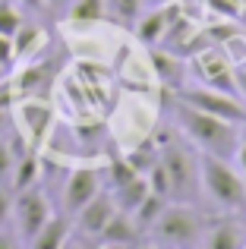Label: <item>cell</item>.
Segmentation results:
<instances>
[{"label": "cell", "mask_w": 246, "mask_h": 249, "mask_svg": "<svg viewBox=\"0 0 246 249\" xmlns=\"http://www.w3.org/2000/svg\"><path fill=\"white\" fill-rule=\"evenodd\" d=\"M13 167H16V148H13V142L0 139V180H10Z\"/></svg>", "instance_id": "obj_26"}, {"label": "cell", "mask_w": 246, "mask_h": 249, "mask_svg": "<svg viewBox=\"0 0 246 249\" xmlns=\"http://www.w3.org/2000/svg\"><path fill=\"white\" fill-rule=\"evenodd\" d=\"M158 158H161V142H155V139H145L136 152L126 155V161L139 170V174H148V167H152Z\"/></svg>", "instance_id": "obj_20"}, {"label": "cell", "mask_w": 246, "mask_h": 249, "mask_svg": "<svg viewBox=\"0 0 246 249\" xmlns=\"http://www.w3.org/2000/svg\"><path fill=\"white\" fill-rule=\"evenodd\" d=\"M199 76H202L205 85H211V89L240 95V91H237V79H234V67L228 63V57H224L221 51H205V54L199 57Z\"/></svg>", "instance_id": "obj_9"}, {"label": "cell", "mask_w": 246, "mask_h": 249, "mask_svg": "<svg viewBox=\"0 0 246 249\" xmlns=\"http://www.w3.org/2000/svg\"><path fill=\"white\" fill-rule=\"evenodd\" d=\"M177 98L183 104H190V107H199L205 114H211V117H221V120H230V123H246V101L240 95L202 85V89H180Z\"/></svg>", "instance_id": "obj_5"}, {"label": "cell", "mask_w": 246, "mask_h": 249, "mask_svg": "<svg viewBox=\"0 0 246 249\" xmlns=\"http://www.w3.org/2000/svg\"><path fill=\"white\" fill-rule=\"evenodd\" d=\"M114 212H117V202H114V196H111V193H98L95 199H88L86 205L76 212V231L95 240L101 231H105L107 221L114 218Z\"/></svg>", "instance_id": "obj_7"}, {"label": "cell", "mask_w": 246, "mask_h": 249, "mask_svg": "<svg viewBox=\"0 0 246 249\" xmlns=\"http://www.w3.org/2000/svg\"><path fill=\"white\" fill-rule=\"evenodd\" d=\"M70 240V221L63 214H51L41 224V231L29 240V249H57Z\"/></svg>", "instance_id": "obj_12"}, {"label": "cell", "mask_w": 246, "mask_h": 249, "mask_svg": "<svg viewBox=\"0 0 246 249\" xmlns=\"http://www.w3.org/2000/svg\"><path fill=\"white\" fill-rule=\"evenodd\" d=\"M209 227V218L199 214L190 202H177V205H167L161 212V218L155 221V237L161 243H171V246H193V243H202V233Z\"/></svg>", "instance_id": "obj_3"}, {"label": "cell", "mask_w": 246, "mask_h": 249, "mask_svg": "<svg viewBox=\"0 0 246 249\" xmlns=\"http://www.w3.org/2000/svg\"><path fill=\"white\" fill-rule=\"evenodd\" d=\"M136 177H139V170L129 164L126 158H114V161H111V180H114V189L123 186V183H129V180H136Z\"/></svg>", "instance_id": "obj_25"}, {"label": "cell", "mask_w": 246, "mask_h": 249, "mask_svg": "<svg viewBox=\"0 0 246 249\" xmlns=\"http://www.w3.org/2000/svg\"><path fill=\"white\" fill-rule=\"evenodd\" d=\"M164 208H167V199H164V196H158V193H152V189H148V196H145V199H142V202H139V205H136V208H133L129 214H133L136 227H139L142 233H148V231L155 227V221L161 218V212H164Z\"/></svg>", "instance_id": "obj_16"}, {"label": "cell", "mask_w": 246, "mask_h": 249, "mask_svg": "<svg viewBox=\"0 0 246 249\" xmlns=\"http://www.w3.org/2000/svg\"><path fill=\"white\" fill-rule=\"evenodd\" d=\"M161 164L171 174V186H174V199L190 202L193 193L199 186V152L193 155L183 142L177 139H164L161 142Z\"/></svg>", "instance_id": "obj_4"}, {"label": "cell", "mask_w": 246, "mask_h": 249, "mask_svg": "<svg viewBox=\"0 0 246 249\" xmlns=\"http://www.w3.org/2000/svg\"><path fill=\"white\" fill-rule=\"evenodd\" d=\"M10 183H13V189H16V193L38 183V152H35V148H32V152H22L16 158V167H13Z\"/></svg>", "instance_id": "obj_17"}, {"label": "cell", "mask_w": 246, "mask_h": 249, "mask_svg": "<svg viewBox=\"0 0 246 249\" xmlns=\"http://www.w3.org/2000/svg\"><path fill=\"white\" fill-rule=\"evenodd\" d=\"M148 189L158 196H164V199H171L174 196V186H171V174H167V167L161 164V161H155L152 167H148Z\"/></svg>", "instance_id": "obj_22"}, {"label": "cell", "mask_w": 246, "mask_h": 249, "mask_svg": "<svg viewBox=\"0 0 246 249\" xmlns=\"http://www.w3.org/2000/svg\"><path fill=\"white\" fill-rule=\"evenodd\" d=\"M152 67L167 89H183V60L174 57V51H152Z\"/></svg>", "instance_id": "obj_15"}, {"label": "cell", "mask_w": 246, "mask_h": 249, "mask_svg": "<svg viewBox=\"0 0 246 249\" xmlns=\"http://www.w3.org/2000/svg\"><path fill=\"white\" fill-rule=\"evenodd\" d=\"M98 193H101L98 170H92V167H76L73 174L67 177V186H63V205H67V212L76 214L88 199H95Z\"/></svg>", "instance_id": "obj_8"}, {"label": "cell", "mask_w": 246, "mask_h": 249, "mask_svg": "<svg viewBox=\"0 0 246 249\" xmlns=\"http://www.w3.org/2000/svg\"><path fill=\"white\" fill-rule=\"evenodd\" d=\"M41 38H44V32L38 29V25H29V22H22L16 29V35H13V48H16V57H32L38 51V44H41Z\"/></svg>", "instance_id": "obj_19"}, {"label": "cell", "mask_w": 246, "mask_h": 249, "mask_svg": "<svg viewBox=\"0 0 246 249\" xmlns=\"http://www.w3.org/2000/svg\"><path fill=\"white\" fill-rule=\"evenodd\" d=\"M22 13L16 10L13 0H0V35H16V29L22 25Z\"/></svg>", "instance_id": "obj_23"}, {"label": "cell", "mask_w": 246, "mask_h": 249, "mask_svg": "<svg viewBox=\"0 0 246 249\" xmlns=\"http://www.w3.org/2000/svg\"><path fill=\"white\" fill-rule=\"evenodd\" d=\"M111 3V13L120 19H136L139 16V3L142 0H107Z\"/></svg>", "instance_id": "obj_27"}, {"label": "cell", "mask_w": 246, "mask_h": 249, "mask_svg": "<svg viewBox=\"0 0 246 249\" xmlns=\"http://www.w3.org/2000/svg\"><path fill=\"white\" fill-rule=\"evenodd\" d=\"M174 120H177L180 133L193 142V148L221 155V158H234L237 155V145H240V123L211 117L199 107L183 104L180 98H177V104H174Z\"/></svg>", "instance_id": "obj_1"}, {"label": "cell", "mask_w": 246, "mask_h": 249, "mask_svg": "<svg viewBox=\"0 0 246 249\" xmlns=\"http://www.w3.org/2000/svg\"><path fill=\"white\" fill-rule=\"evenodd\" d=\"M41 70H44V63H29V67H25L10 85H13V89H19V91H32L38 82H41V76H44Z\"/></svg>", "instance_id": "obj_24"}, {"label": "cell", "mask_w": 246, "mask_h": 249, "mask_svg": "<svg viewBox=\"0 0 246 249\" xmlns=\"http://www.w3.org/2000/svg\"><path fill=\"white\" fill-rule=\"evenodd\" d=\"M6 82V67H0V85Z\"/></svg>", "instance_id": "obj_34"}, {"label": "cell", "mask_w": 246, "mask_h": 249, "mask_svg": "<svg viewBox=\"0 0 246 249\" xmlns=\"http://www.w3.org/2000/svg\"><path fill=\"white\" fill-rule=\"evenodd\" d=\"M51 214H54V212H51V205H48V199H44L41 189H35V186L19 189L16 202H13V221H16L13 231H16L19 240L29 246V240L41 231V224L51 218Z\"/></svg>", "instance_id": "obj_6"}, {"label": "cell", "mask_w": 246, "mask_h": 249, "mask_svg": "<svg viewBox=\"0 0 246 249\" xmlns=\"http://www.w3.org/2000/svg\"><path fill=\"white\" fill-rule=\"evenodd\" d=\"M234 79H237V91H240V98L246 101V63L234 70Z\"/></svg>", "instance_id": "obj_33"}, {"label": "cell", "mask_w": 246, "mask_h": 249, "mask_svg": "<svg viewBox=\"0 0 246 249\" xmlns=\"http://www.w3.org/2000/svg\"><path fill=\"white\" fill-rule=\"evenodd\" d=\"M19 120H22L32 145L38 148L44 139H48V129H51V123H54V110H51L48 104H41V101H22L19 104Z\"/></svg>", "instance_id": "obj_11"}, {"label": "cell", "mask_w": 246, "mask_h": 249, "mask_svg": "<svg viewBox=\"0 0 246 249\" xmlns=\"http://www.w3.org/2000/svg\"><path fill=\"white\" fill-rule=\"evenodd\" d=\"M16 60V48H13V35H0V67H10Z\"/></svg>", "instance_id": "obj_28"}, {"label": "cell", "mask_w": 246, "mask_h": 249, "mask_svg": "<svg viewBox=\"0 0 246 249\" xmlns=\"http://www.w3.org/2000/svg\"><path fill=\"white\" fill-rule=\"evenodd\" d=\"M237 167H240V174H246V133L240 136V145H237Z\"/></svg>", "instance_id": "obj_32"}, {"label": "cell", "mask_w": 246, "mask_h": 249, "mask_svg": "<svg viewBox=\"0 0 246 249\" xmlns=\"http://www.w3.org/2000/svg\"><path fill=\"white\" fill-rule=\"evenodd\" d=\"M145 196H148V177L139 174L136 180H129V183H123V186H117L114 202H117V208H123V212H133V208L139 205Z\"/></svg>", "instance_id": "obj_18"}, {"label": "cell", "mask_w": 246, "mask_h": 249, "mask_svg": "<svg viewBox=\"0 0 246 249\" xmlns=\"http://www.w3.org/2000/svg\"><path fill=\"white\" fill-rule=\"evenodd\" d=\"M167 19H171V10H152L145 13V16L136 22V38H139L142 44H148V48H158L161 38H164L167 32Z\"/></svg>", "instance_id": "obj_14"}, {"label": "cell", "mask_w": 246, "mask_h": 249, "mask_svg": "<svg viewBox=\"0 0 246 249\" xmlns=\"http://www.w3.org/2000/svg\"><path fill=\"white\" fill-rule=\"evenodd\" d=\"M10 214H13V199L3 193V189H0V227H6Z\"/></svg>", "instance_id": "obj_30"}, {"label": "cell", "mask_w": 246, "mask_h": 249, "mask_svg": "<svg viewBox=\"0 0 246 249\" xmlns=\"http://www.w3.org/2000/svg\"><path fill=\"white\" fill-rule=\"evenodd\" d=\"M209 6H215L218 13H224V16H230V19H237L240 16V6L234 3V0H205Z\"/></svg>", "instance_id": "obj_29"}, {"label": "cell", "mask_w": 246, "mask_h": 249, "mask_svg": "<svg viewBox=\"0 0 246 249\" xmlns=\"http://www.w3.org/2000/svg\"><path fill=\"white\" fill-rule=\"evenodd\" d=\"M105 3L107 0H76L73 10H70V19H76V22H98L101 16H105Z\"/></svg>", "instance_id": "obj_21"}, {"label": "cell", "mask_w": 246, "mask_h": 249, "mask_svg": "<svg viewBox=\"0 0 246 249\" xmlns=\"http://www.w3.org/2000/svg\"><path fill=\"white\" fill-rule=\"evenodd\" d=\"M202 243L209 249H237L243 243V233H240V224L237 221H215V224L205 227L202 233Z\"/></svg>", "instance_id": "obj_13"}, {"label": "cell", "mask_w": 246, "mask_h": 249, "mask_svg": "<svg viewBox=\"0 0 246 249\" xmlns=\"http://www.w3.org/2000/svg\"><path fill=\"white\" fill-rule=\"evenodd\" d=\"M139 240H142V231L136 227L133 214L117 208L114 218L105 224V231L95 237V243L98 246H133V243H139Z\"/></svg>", "instance_id": "obj_10"}, {"label": "cell", "mask_w": 246, "mask_h": 249, "mask_svg": "<svg viewBox=\"0 0 246 249\" xmlns=\"http://www.w3.org/2000/svg\"><path fill=\"white\" fill-rule=\"evenodd\" d=\"M199 183H202L205 196L224 212H243L246 208V180L243 174L230 167V158L199 152Z\"/></svg>", "instance_id": "obj_2"}, {"label": "cell", "mask_w": 246, "mask_h": 249, "mask_svg": "<svg viewBox=\"0 0 246 249\" xmlns=\"http://www.w3.org/2000/svg\"><path fill=\"white\" fill-rule=\"evenodd\" d=\"M19 243H22V240H19L16 231H3V227H0V249H13Z\"/></svg>", "instance_id": "obj_31"}]
</instances>
